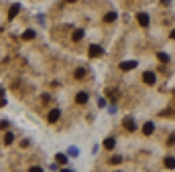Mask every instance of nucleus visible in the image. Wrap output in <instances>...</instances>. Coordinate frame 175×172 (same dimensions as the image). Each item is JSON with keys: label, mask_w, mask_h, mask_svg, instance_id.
<instances>
[{"label": "nucleus", "mask_w": 175, "mask_h": 172, "mask_svg": "<svg viewBox=\"0 0 175 172\" xmlns=\"http://www.w3.org/2000/svg\"><path fill=\"white\" fill-rule=\"evenodd\" d=\"M122 124H124V128L129 132H136V124H134V118H132V115H126Z\"/></svg>", "instance_id": "obj_1"}, {"label": "nucleus", "mask_w": 175, "mask_h": 172, "mask_svg": "<svg viewBox=\"0 0 175 172\" xmlns=\"http://www.w3.org/2000/svg\"><path fill=\"white\" fill-rule=\"evenodd\" d=\"M143 81H145V83H147V85H153V83H155V81H157V75H155V73H153V71H147V73H145V75H143Z\"/></svg>", "instance_id": "obj_2"}, {"label": "nucleus", "mask_w": 175, "mask_h": 172, "mask_svg": "<svg viewBox=\"0 0 175 172\" xmlns=\"http://www.w3.org/2000/svg\"><path fill=\"white\" fill-rule=\"evenodd\" d=\"M100 55H104V49L98 45H92L90 47V57H100Z\"/></svg>", "instance_id": "obj_3"}, {"label": "nucleus", "mask_w": 175, "mask_h": 172, "mask_svg": "<svg viewBox=\"0 0 175 172\" xmlns=\"http://www.w3.org/2000/svg\"><path fill=\"white\" fill-rule=\"evenodd\" d=\"M136 18H139V24H140V27H149V14H147V12H139V14H136Z\"/></svg>", "instance_id": "obj_4"}, {"label": "nucleus", "mask_w": 175, "mask_h": 172, "mask_svg": "<svg viewBox=\"0 0 175 172\" xmlns=\"http://www.w3.org/2000/svg\"><path fill=\"white\" fill-rule=\"evenodd\" d=\"M134 67H139V63H136V61H124V63H120L122 71H130V69H134Z\"/></svg>", "instance_id": "obj_5"}, {"label": "nucleus", "mask_w": 175, "mask_h": 172, "mask_svg": "<svg viewBox=\"0 0 175 172\" xmlns=\"http://www.w3.org/2000/svg\"><path fill=\"white\" fill-rule=\"evenodd\" d=\"M153 132H155V124H153V122H147V124L143 126V134H145V136H151Z\"/></svg>", "instance_id": "obj_6"}, {"label": "nucleus", "mask_w": 175, "mask_h": 172, "mask_svg": "<svg viewBox=\"0 0 175 172\" xmlns=\"http://www.w3.org/2000/svg\"><path fill=\"white\" fill-rule=\"evenodd\" d=\"M59 115H61V111H59V109H51V111H49V118H47V119L53 124V122H57V119H59Z\"/></svg>", "instance_id": "obj_7"}, {"label": "nucleus", "mask_w": 175, "mask_h": 172, "mask_svg": "<svg viewBox=\"0 0 175 172\" xmlns=\"http://www.w3.org/2000/svg\"><path fill=\"white\" fill-rule=\"evenodd\" d=\"M19 12H20V4H12V6H10V12H8V18H14Z\"/></svg>", "instance_id": "obj_8"}, {"label": "nucleus", "mask_w": 175, "mask_h": 172, "mask_svg": "<svg viewBox=\"0 0 175 172\" xmlns=\"http://www.w3.org/2000/svg\"><path fill=\"white\" fill-rule=\"evenodd\" d=\"M114 146H116V140H114V138H106L104 140V148L106 150H112Z\"/></svg>", "instance_id": "obj_9"}, {"label": "nucleus", "mask_w": 175, "mask_h": 172, "mask_svg": "<svg viewBox=\"0 0 175 172\" xmlns=\"http://www.w3.org/2000/svg\"><path fill=\"white\" fill-rule=\"evenodd\" d=\"M75 79H84V77H86V67H79V69H75Z\"/></svg>", "instance_id": "obj_10"}, {"label": "nucleus", "mask_w": 175, "mask_h": 172, "mask_svg": "<svg viewBox=\"0 0 175 172\" xmlns=\"http://www.w3.org/2000/svg\"><path fill=\"white\" fill-rule=\"evenodd\" d=\"M88 99H90V95L88 93H78V103H88Z\"/></svg>", "instance_id": "obj_11"}, {"label": "nucleus", "mask_w": 175, "mask_h": 172, "mask_svg": "<svg viewBox=\"0 0 175 172\" xmlns=\"http://www.w3.org/2000/svg\"><path fill=\"white\" fill-rule=\"evenodd\" d=\"M165 166H167V168H175V158L167 156V158H165Z\"/></svg>", "instance_id": "obj_12"}, {"label": "nucleus", "mask_w": 175, "mask_h": 172, "mask_svg": "<svg viewBox=\"0 0 175 172\" xmlns=\"http://www.w3.org/2000/svg\"><path fill=\"white\" fill-rule=\"evenodd\" d=\"M116 16H118L116 12H108V14L104 16V20H106V23H114V20H116Z\"/></svg>", "instance_id": "obj_13"}, {"label": "nucleus", "mask_w": 175, "mask_h": 172, "mask_svg": "<svg viewBox=\"0 0 175 172\" xmlns=\"http://www.w3.org/2000/svg\"><path fill=\"white\" fill-rule=\"evenodd\" d=\"M23 38H27V41L35 38V31H25V33H23Z\"/></svg>", "instance_id": "obj_14"}, {"label": "nucleus", "mask_w": 175, "mask_h": 172, "mask_svg": "<svg viewBox=\"0 0 175 172\" xmlns=\"http://www.w3.org/2000/svg\"><path fill=\"white\" fill-rule=\"evenodd\" d=\"M157 57H159V61H161V63H169V55H167V53H159Z\"/></svg>", "instance_id": "obj_15"}, {"label": "nucleus", "mask_w": 175, "mask_h": 172, "mask_svg": "<svg viewBox=\"0 0 175 172\" xmlns=\"http://www.w3.org/2000/svg\"><path fill=\"white\" fill-rule=\"evenodd\" d=\"M55 160L61 162V164H65V162H67V156H65V154H57V156H55Z\"/></svg>", "instance_id": "obj_16"}, {"label": "nucleus", "mask_w": 175, "mask_h": 172, "mask_svg": "<svg viewBox=\"0 0 175 172\" xmlns=\"http://www.w3.org/2000/svg\"><path fill=\"white\" fill-rule=\"evenodd\" d=\"M12 140H14V136H12L10 132H8V134L4 136V144H12Z\"/></svg>", "instance_id": "obj_17"}, {"label": "nucleus", "mask_w": 175, "mask_h": 172, "mask_svg": "<svg viewBox=\"0 0 175 172\" xmlns=\"http://www.w3.org/2000/svg\"><path fill=\"white\" fill-rule=\"evenodd\" d=\"M82 37H84V31H75L74 33V41H79Z\"/></svg>", "instance_id": "obj_18"}, {"label": "nucleus", "mask_w": 175, "mask_h": 172, "mask_svg": "<svg viewBox=\"0 0 175 172\" xmlns=\"http://www.w3.org/2000/svg\"><path fill=\"white\" fill-rule=\"evenodd\" d=\"M67 154H69V156H78V148H69V150H67Z\"/></svg>", "instance_id": "obj_19"}, {"label": "nucleus", "mask_w": 175, "mask_h": 172, "mask_svg": "<svg viewBox=\"0 0 175 172\" xmlns=\"http://www.w3.org/2000/svg\"><path fill=\"white\" fill-rule=\"evenodd\" d=\"M110 162H112V164H120V162H122V158H120V156H114Z\"/></svg>", "instance_id": "obj_20"}, {"label": "nucleus", "mask_w": 175, "mask_h": 172, "mask_svg": "<svg viewBox=\"0 0 175 172\" xmlns=\"http://www.w3.org/2000/svg\"><path fill=\"white\" fill-rule=\"evenodd\" d=\"M171 38H175V31H171Z\"/></svg>", "instance_id": "obj_21"}, {"label": "nucleus", "mask_w": 175, "mask_h": 172, "mask_svg": "<svg viewBox=\"0 0 175 172\" xmlns=\"http://www.w3.org/2000/svg\"><path fill=\"white\" fill-rule=\"evenodd\" d=\"M0 95H2V87H0Z\"/></svg>", "instance_id": "obj_22"}, {"label": "nucleus", "mask_w": 175, "mask_h": 172, "mask_svg": "<svg viewBox=\"0 0 175 172\" xmlns=\"http://www.w3.org/2000/svg\"><path fill=\"white\" fill-rule=\"evenodd\" d=\"M69 2H75V0H69Z\"/></svg>", "instance_id": "obj_23"}]
</instances>
